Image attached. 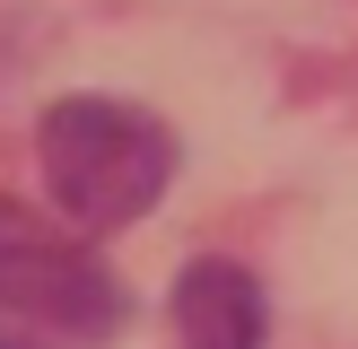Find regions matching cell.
<instances>
[{"mask_svg":"<svg viewBox=\"0 0 358 349\" xmlns=\"http://www.w3.org/2000/svg\"><path fill=\"white\" fill-rule=\"evenodd\" d=\"M35 157H44V192L70 227H131L157 209L175 174V131L149 105L122 96H62L35 122Z\"/></svg>","mask_w":358,"mask_h":349,"instance_id":"obj_1","label":"cell"},{"mask_svg":"<svg viewBox=\"0 0 358 349\" xmlns=\"http://www.w3.org/2000/svg\"><path fill=\"white\" fill-rule=\"evenodd\" d=\"M0 314L52 341H105L131 314V288L70 227L35 218L27 201H0Z\"/></svg>","mask_w":358,"mask_h":349,"instance_id":"obj_2","label":"cell"},{"mask_svg":"<svg viewBox=\"0 0 358 349\" xmlns=\"http://www.w3.org/2000/svg\"><path fill=\"white\" fill-rule=\"evenodd\" d=\"M175 349H262V288L245 262L201 253L175 279Z\"/></svg>","mask_w":358,"mask_h":349,"instance_id":"obj_3","label":"cell"},{"mask_svg":"<svg viewBox=\"0 0 358 349\" xmlns=\"http://www.w3.org/2000/svg\"><path fill=\"white\" fill-rule=\"evenodd\" d=\"M0 349H27V341H17V332H0Z\"/></svg>","mask_w":358,"mask_h":349,"instance_id":"obj_4","label":"cell"}]
</instances>
